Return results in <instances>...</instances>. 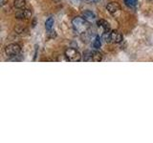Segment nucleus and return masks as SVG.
Here are the masks:
<instances>
[{
	"mask_svg": "<svg viewBox=\"0 0 153 143\" xmlns=\"http://www.w3.org/2000/svg\"><path fill=\"white\" fill-rule=\"evenodd\" d=\"M72 25H73L74 31L79 33V35H82V33L87 32V31L90 29V22L86 20L82 16L75 17L72 21Z\"/></svg>",
	"mask_w": 153,
	"mask_h": 143,
	"instance_id": "1",
	"label": "nucleus"
},
{
	"mask_svg": "<svg viewBox=\"0 0 153 143\" xmlns=\"http://www.w3.org/2000/svg\"><path fill=\"white\" fill-rule=\"evenodd\" d=\"M65 56L67 57L68 61L71 62H79L81 60V55L79 52L75 49V48H67L64 52Z\"/></svg>",
	"mask_w": 153,
	"mask_h": 143,
	"instance_id": "2",
	"label": "nucleus"
},
{
	"mask_svg": "<svg viewBox=\"0 0 153 143\" xmlns=\"http://www.w3.org/2000/svg\"><path fill=\"white\" fill-rule=\"evenodd\" d=\"M20 52H21V48L18 44H10L5 48V54L9 57L16 56L20 54Z\"/></svg>",
	"mask_w": 153,
	"mask_h": 143,
	"instance_id": "3",
	"label": "nucleus"
},
{
	"mask_svg": "<svg viewBox=\"0 0 153 143\" xmlns=\"http://www.w3.org/2000/svg\"><path fill=\"white\" fill-rule=\"evenodd\" d=\"M106 10L111 14H116L121 11V6L117 2H110L106 5Z\"/></svg>",
	"mask_w": 153,
	"mask_h": 143,
	"instance_id": "4",
	"label": "nucleus"
},
{
	"mask_svg": "<svg viewBox=\"0 0 153 143\" xmlns=\"http://www.w3.org/2000/svg\"><path fill=\"white\" fill-rule=\"evenodd\" d=\"M32 16V11L30 10H20L16 13V18L17 19H29Z\"/></svg>",
	"mask_w": 153,
	"mask_h": 143,
	"instance_id": "5",
	"label": "nucleus"
},
{
	"mask_svg": "<svg viewBox=\"0 0 153 143\" xmlns=\"http://www.w3.org/2000/svg\"><path fill=\"white\" fill-rule=\"evenodd\" d=\"M97 25L99 27L100 30H102V33L103 32H110V25L107 21L103 20V19H100L97 22Z\"/></svg>",
	"mask_w": 153,
	"mask_h": 143,
	"instance_id": "6",
	"label": "nucleus"
},
{
	"mask_svg": "<svg viewBox=\"0 0 153 143\" xmlns=\"http://www.w3.org/2000/svg\"><path fill=\"white\" fill-rule=\"evenodd\" d=\"M111 41L114 43H121L123 41V35L118 31L111 32Z\"/></svg>",
	"mask_w": 153,
	"mask_h": 143,
	"instance_id": "7",
	"label": "nucleus"
},
{
	"mask_svg": "<svg viewBox=\"0 0 153 143\" xmlns=\"http://www.w3.org/2000/svg\"><path fill=\"white\" fill-rule=\"evenodd\" d=\"M82 17L90 22V21H93L96 19V14L91 11H84L82 13Z\"/></svg>",
	"mask_w": 153,
	"mask_h": 143,
	"instance_id": "8",
	"label": "nucleus"
},
{
	"mask_svg": "<svg viewBox=\"0 0 153 143\" xmlns=\"http://www.w3.org/2000/svg\"><path fill=\"white\" fill-rule=\"evenodd\" d=\"M14 32H16L19 35H26L28 33L27 29L25 27H23V26H20V25L14 27Z\"/></svg>",
	"mask_w": 153,
	"mask_h": 143,
	"instance_id": "9",
	"label": "nucleus"
},
{
	"mask_svg": "<svg viewBox=\"0 0 153 143\" xmlns=\"http://www.w3.org/2000/svg\"><path fill=\"white\" fill-rule=\"evenodd\" d=\"M82 59H83V61H86V62L93 61V52L92 51H85L83 52Z\"/></svg>",
	"mask_w": 153,
	"mask_h": 143,
	"instance_id": "10",
	"label": "nucleus"
},
{
	"mask_svg": "<svg viewBox=\"0 0 153 143\" xmlns=\"http://www.w3.org/2000/svg\"><path fill=\"white\" fill-rule=\"evenodd\" d=\"M26 5V0H13V6L16 9H23Z\"/></svg>",
	"mask_w": 153,
	"mask_h": 143,
	"instance_id": "11",
	"label": "nucleus"
},
{
	"mask_svg": "<svg viewBox=\"0 0 153 143\" xmlns=\"http://www.w3.org/2000/svg\"><path fill=\"white\" fill-rule=\"evenodd\" d=\"M54 18L53 17H49L46 20L45 22V28H46V31H50L52 30V28H53V25H54Z\"/></svg>",
	"mask_w": 153,
	"mask_h": 143,
	"instance_id": "12",
	"label": "nucleus"
},
{
	"mask_svg": "<svg viewBox=\"0 0 153 143\" xmlns=\"http://www.w3.org/2000/svg\"><path fill=\"white\" fill-rule=\"evenodd\" d=\"M123 2L129 8H135L137 6L138 0H123Z\"/></svg>",
	"mask_w": 153,
	"mask_h": 143,
	"instance_id": "13",
	"label": "nucleus"
},
{
	"mask_svg": "<svg viewBox=\"0 0 153 143\" xmlns=\"http://www.w3.org/2000/svg\"><path fill=\"white\" fill-rule=\"evenodd\" d=\"M102 60V55L99 52H93V61L100 62Z\"/></svg>",
	"mask_w": 153,
	"mask_h": 143,
	"instance_id": "14",
	"label": "nucleus"
},
{
	"mask_svg": "<svg viewBox=\"0 0 153 143\" xmlns=\"http://www.w3.org/2000/svg\"><path fill=\"white\" fill-rule=\"evenodd\" d=\"M93 46L95 49H100V46H102V41H100V35H97L95 38V40L93 42Z\"/></svg>",
	"mask_w": 153,
	"mask_h": 143,
	"instance_id": "15",
	"label": "nucleus"
},
{
	"mask_svg": "<svg viewBox=\"0 0 153 143\" xmlns=\"http://www.w3.org/2000/svg\"><path fill=\"white\" fill-rule=\"evenodd\" d=\"M47 36L49 38H55V37H56V33L55 31H53V30L47 31Z\"/></svg>",
	"mask_w": 153,
	"mask_h": 143,
	"instance_id": "16",
	"label": "nucleus"
},
{
	"mask_svg": "<svg viewBox=\"0 0 153 143\" xmlns=\"http://www.w3.org/2000/svg\"><path fill=\"white\" fill-rule=\"evenodd\" d=\"M8 3V0H0V5L1 6H4V5H6Z\"/></svg>",
	"mask_w": 153,
	"mask_h": 143,
	"instance_id": "17",
	"label": "nucleus"
},
{
	"mask_svg": "<svg viewBox=\"0 0 153 143\" xmlns=\"http://www.w3.org/2000/svg\"><path fill=\"white\" fill-rule=\"evenodd\" d=\"M36 19L35 18V19H33V27H36Z\"/></svg>",
	"mask_w": 153,
	"mask_h": 143,
	"instance_id": "18",
	"label": "nucleus"
},
{
	"mask_svg": "<svg viewBox=\"0 0 153 143\" xmlns=\"http://www.w3.org/2000/svg\"><path fill=\"white\" fill-rule=\"evenodd\" d=\"M52 1H53V2H59V0H52Z\"/></svg>",
	"mask_w": 153,
	"mask_h": 143,
	"instance_id": "19",
	"label": "nucleus"
},
{
	"mask_svg": "<svg viewBox=\"0 0 153 143\" xmlns=\"http://www.w3.org/2000/svg\"><path fill=\"white\" fill-rule=\"evenodd\" d=\"M91 1H93V2H97V1H99V0H91Z\"/></svg>",
	"mask_w": 153,
	"mask_h": 143,
	"instance_id": "20",
	"label": "nucleus"
}]
</instances>
